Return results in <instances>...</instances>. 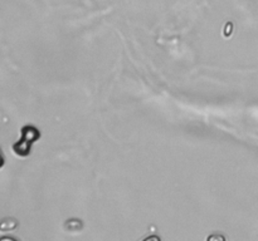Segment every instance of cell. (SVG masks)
<instances>
[{
    "instance_id": "1",
    "label": "cell",
    "mask_w": 258,
    "mask_h": 241,
    "mask_svg": "<svg viewBox=\"0 0 258 241\" xmlns=\"http://www.w3.org/2000/svg\"><path fill=\"white\" fill-rule=\"evenodd\" d=\"M39 131L37 128L32 127V126H27L22 130V138L19 140V142L15 143L13 146L15 153L19 156H27L29 155L30 147H32V143L35 140L39 138Z\"/></svg>"
}]
</instances>
